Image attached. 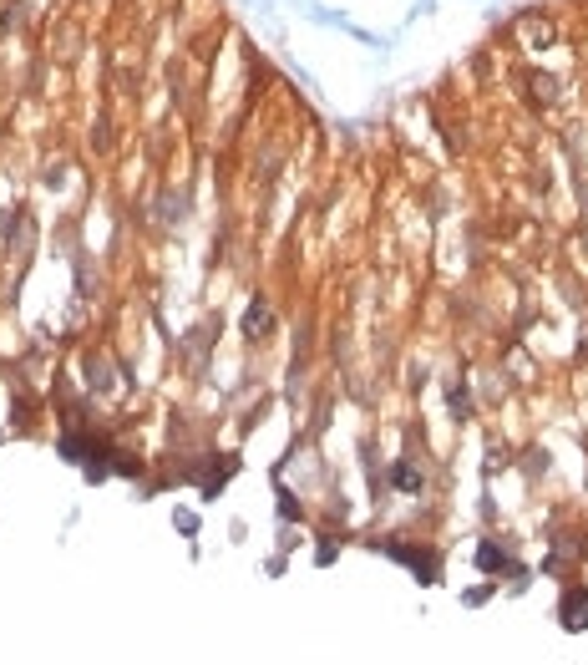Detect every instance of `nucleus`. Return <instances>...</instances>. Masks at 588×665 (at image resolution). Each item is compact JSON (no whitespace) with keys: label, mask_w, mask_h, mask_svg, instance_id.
<instances>
[{"label":"nucleus","mask_w":588,"mask_h":665,"mask_svg":"<svg viewBox=\"0 0 588 665\" xmlns=\"http://www.w3.org/2000/svg\"><path fill=\"white\" fill-rule=\"evenodd\" d=\"M563 625L568 630H588V594H568L563 599Z\"/></svg>","instance_id":"nucleus-2"},{"label":"nucleus","mask_w":588,"mask_h":665,"mask_svg":"<svg viewBox=\"0 0 588 665\" xmlns=\"http://www.w3.org/2000/svg\"><path fill=\"white\" fill-rule=\"evenodd\" d=\"M390 483H396L401 492H421V467H411V462H396V467H390Z\"/></svg>","instance_id":"nucleus-3"},{"label":"nucleus","mask_w":588,"mask_h":665,"mask_svg":"<svg viewBox=\"0 0 588 665\" xmlns=\"http://www.w3.org/2000/svg\"><path fill=\"white\" fill-rule=\"evenodd\" d=\"M522 36H528V46H553L558 26H553L548 15H522Z\"/></svg>","instance_id":"nucleus-1"},{"label":"nucleus","mask_w":588,"mask_h":665,"mask_svg":"<svg viewBox=\"0 0 588 665\" xmlns=\"http://www.w3.org/2000/svg\"><path fill=\"white\" fill-rule=\"evenodd\" d=\"M482 569H487V574H497V569H507V553H497L492 544H482Z\"/></svg>","instance_id":"nucleus-5"},{"label":"nucleus","mask_w":588,"mask_h":665,"mask_svg":"<svg viewBox=\"0 0 588 665\" xmlns=\"http://www.w3.org/2000/svg\"><path fill=\"white\" fill-rule=\"evenodd\" d=\"M244 335H269V305H249L244 310Z\"/></svg>","instance_id":"nucleus-4"}]
</instances>
